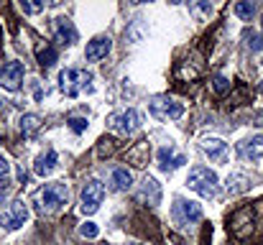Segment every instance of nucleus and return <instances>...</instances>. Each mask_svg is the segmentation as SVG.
Returning <instances> with one entry per match:
<instances>
[{
  "mask_svg": "<svg viewBox=\"0 0 263 245\" xmlns=\"http://www.w3.org/2000/svg\"><path fill=\"white\" fill-rule=\"evenodd\" d=\"M217 184H220L217 174L212 168H207V166H194L189 171V176H186V186L192 192H197L199 197H204V199L217 197Z\"/></svg>",
  "mask_w": 263,
  "mask_h": 245,
  "instance_id": "obj_1",
  "label": "nucleus"
},
{
  "mask_svg": "<svg viewBox=\"0 0 263 245\" xmlns=\"http://www.w3.org/2000/svg\"><path fill=\"white\" fill-rule=\"evenodd\" d=\"M59 89L67 97H80L82 92H92V74L87 69H64L59 74Z\"/></svg>",
  "mask_w": 263,
  "mask_h": 245,
  "instance_id": "obj_2",
  "label": "nucleus"
},
{
  "mask_svg": "<svg viewBox=\"0 0 263 245\" xmlns=\"http://www.w3.org/2000/svg\"><path fill=\"white\" fill-rule=\"evenodd\" d=\"M36 199H39L41 210L54 212V210H59L62 204H67V199H69V186H67L64 181H51V184H44V186L39 189Z\"/></svg>",
  "mask_w": 263,
  "mask_h": 245,
  "instance_id": "obj_3",
  "label": "nucleus"
},
{
  "mask_svg": "<svg viewBox=\"0 0 263 245\" xmlns=\"http://www.w3.org/2000/svg\"><path fill=\"white\" fill-rule=\"evenodd\" d=\"M107 125H110L115 133H120V136H130V133H136V130L141 128V115H138V110L128 107V110H123V112L110 115V118H107Z\"/></svg>",
  "mask_w": 263,
  "mask_h": 245,
  "instance_id": "obj_4",
  "label": "nucleus"
},
{
  "mask_svg": "<svg viewBox=\"0 0 263 245\" xmlns=\"http://www.w3.org/2000/svg\"><path fill=\"white\" fill-rule=\"evenodd\" d=\"M102 199H105V186H102V181H100V179H89L87 184L82 186V194H80L82 212H85V215L97 212L100 204H102Z\"/></svg>",
  "mask_w": 263,
  "mask_h": 245,
  "instance_id": "obj_5",
  "label": "nucleus"
},
{
  "mask_svg": "<svg viewBox=\"0 0 263 245\" xmlns=\"http://www.w3.org/2000/svg\"><path fill=\"white\" fill-rule=\"evenodd\" d=\"M151 115L159 120H179L184 115V105L174 97H154L151 100Z\"/></svg>",
  "mask_w": 263,
  "mask_h": 245,
  "instance_id": "obj_6",
  "label": "nucleus"
},
{
  "mask_svg": "<svg viewBox=\"0 0 263 245\" xmlns=\"http://www.w3.org/2000/svg\"><path fill=\"white\" fill-rule=\"evenodd\" d=\"M172 215H174L176 225H192V222H199L202 220V207L192 199H181L176 197L174 207H172Z\"/></svg>",
  "mask_w": 263,
  "mask_h": 245,
  "instance_id": "obj_7",
  "label": "nucleus"
},
{
  "mask_svg": "<svg viewBox=\"0 0 263 245\" xmlns=\"http://www.w3.org/2000/svg\"><path fill=\"white\" fill-rule=\"evenodd\" d=\"M23 84V64L21 62H8L0 69V87H5L8 92H18Z\"/></svg>",
  "mask_w": 263,
  "mask_h": 245,
  "instance_id": "obj_8",
  "label": "nucleus"
},
{
  "mask_svg": "<svg viewBox=\"0 0 263 245\" xmlns=\"http://www.w3.org/2000/svg\"><path fill=\"white\" fill-rule=\"evenodd\" d=\"M26 220H28V207H26L23 199H15L3 215V228L5 230H18L21 225H26Z\"/></svg>",
  "mask_w": 263,
  "mask_h": 245,
  "instance_id": "obj_9",
  "label": "nucleus"
},
{
  "mask_svg": "<svg viewBox=\"0 0 263 245\" xmlns=\"http://www.w3.org/2000/svg\"><path fill=\"white\" fill-rule=\"evenodd\" d=\"M184 163H186V156H184L181 151H176V146L159 148V168H161L164 174H172V171H176V168L184 166Z\"/></svg>",
  "mask_w": 263,
  "mask_h": 245,
  "instance_id": "obj_10",
  "label": "nucleus"
},
{
  "mask_svg": "<svg viewBox=\"0 0 263 245\" xmlns=\"http://www.w3.org/2000/svg\"><path fill=\"white\" fill-rule=\"evenodd\" d=\"M238 156L243 161H258L263 159V136H251L238 143Z\"/></svg>",
  "mask_w": 263,
  "mask_h": 245,
  "instance_id": "obj_11",
  "label": "nucleus"
},
{
  "mask_svg": "<svg viewBox=\"0 0 263 245\" xmlns=\"http://www.w3.org/2000/svg\"><path fill=\"white\" fill-rule=\"evenodd\" d=\"M202 151H204V156H207L210 161H215V163H225L228 156H230L228 143L220 141V138H204V141H202Z\"/></svg>",
  "mask_w": 263,
  "mask_h": 245,
  "instance_id": "obj_12",
  "label": "nucleus"
},
{
  "mask_svg": "<svg viewBox=\"0 0 263 245\" xmlns=\"http://www.w3.org/2000/svg\"><path fill=\"white\" fill-rule=\"evenodd\" d=\"M54 39L59 41V44H64V46H72L74 41H77V28H74V23L69 21V18H57L54 21Z\"/></svg>",
  "mask_w": 263,
  "mask_h": 245,
  "instance_id": "obj_13",
  "label": "nucleus"
},
{
  "mask_svg": "<svg viewBox=\"0 0 263 245\" xmlns=\"http://www.w3.org/2000/svg\"><path fill=\"white\" fill-rule=\"evenodd\" d=\"M230 230H233L238 238H246V235L253 230V212H251V207H243V210H238V212L233 215Z\"/></svg>",
  "mask_w": 263,
  "mask_h": 245,
  "instance_id": "obj_14",
  "label": "nucleus"
},
{
  "mask_svg": "<svg viewBox=\"0 0 263 245\" xmlns=\"http://www.w3.org/2000/svg\"><path fill=\"white\" fill-rule=\"evenodd\" d=\"M110 49H112L110 36H97V39H92L87 44L85 56H87V62H100V59H105V56L110 54Z\"/></svg>",
  "mask_w": 263,
  "mask_h": 245,
  "instance_id": "obj_15",
  "label": "nucleus"
},
{
  "mask_svg": "<svg viewBox=\"0 0 263 245\" xmlns=\"http://www.w3.org/2000/svg\"><path fill=\"white\" fill-rule=\"evenodd\" d=\"M57 161H59V156H57V151L54 148H49L46 154H41L36 163H33V171H36V176H49L54 168H57Z\"/></svg>",
  "mask_w": 263,
  "mask_h": 245,
  "instance_id": "obj_16",
  "label": "nucleus"
},
{
  "mask_svg": "<svg viewBox=\"0 0 263 245\" xmlns=\"http://www.w3.org/2000/svg\"><path fill=\"white\" fill-rule=\"evenodd\" d=\"M141 199H143V202H148L151 207H156V204L161 202V184H159L154 176H146L143 189H141Z\"/></svg>",
  "mask_w": 263,
  "mask_h": 245,
  "instance_id": "obj_17",
  "label": "nucleus"
},
{
  "mask_svg": "<svg viewBox=\"0 0 263 245\" xmlns=\"http://www.w3.org/2000/svg\"><path fill=\"white\" fill-rule=\"evenodd\" d=\"M248 189H251V176H248V174L235 171V174L228 176V192H230V194H243V192H248Z\"/></svg>",
  "mask_w": 263,
  "mask_h": 245,
  "instance_id": "obj_18",
  "label": "nucleus"
},
{
  "mask_svg": "<svg viewBox=\"0 0 263 245\" xmlns=\"http://www.w3.org/2000/svg\"><path fill=\"white\" fill-rule=\"evenodd\" d=\"M110 184H112V189H115V192H128V189L133 186V174H130L128 168H115V171H112Z\"/></svg>",
  "mask_w": 263,
  "mask_h": 245,
  "instance_id": "obj_19",
  "label": "nucleus"
},
{
  "mask_svg": "<svg viewBox=\"0 0 263 245\" xmlns=\"http://www.w3.org/2000/svg\"><path fill=\"white\" fill-rule=\"evenodd\" d=\"M39 128H41V118H39V115L28 112V115L21 118V133H23L26 138H33V136L39 133Z\"/></svg>",
  "mask_w": 263,
  "mask_h": 245,
  "instance_id": "obj_20",
  "label": "nucleus"
},
{
  "mask_svg": "<svg viewBox=\"0 0 263 245\" xmlns=\"http://www.w3.org/2000/svg\"><path fill=\"white\" fill-rule=\"evenodd\" d=\"M36 59H39L41 67H54L57 64V49L54 46H41L36 51Z\"/></svg>",
  "mask_w": 263,
  "mask_h": 245,
  "instance_id": "obj_21",
  "label": "nucleus"
},
{
  "mask_svg": "<svg viewBox=\"0 0 263 245\" xmlns=\"http://www.w3.org/2000/svg\"><path fill=\"white\" fill-rule=\"evenodd\" d=\"M148 151H151V148H148V143H138V146H136V148L128 154V156L133 159V163H136V166H146V156H148Z\"/></svg>",
  "mask_w": 263,
  "mask_h": 245,
  "instance_id": "obj_22",
  "label": "nucleus"
},
{
  "mask_svg": "<svg viewBox=\"0 0 263 245\" xmlns=\"http://www.w3.org/2000/svg\"><path fill=\"white\" fill-rule=\"evenodd\" d=\"M235 15L243 21H251L256 15V5L253 3H235Z\"/></svg>",
  "mask_w": 263,
  "mask_h": 245,
  "instance_id": "obj_23",
  "label": "nucleus"
},
{
  "mask_svg": "<svg viewBox=\"0 0 263 245\" xmlns=\"http://www.w3.org/2000/svg\"><path fill=\"white\" fill-rule=\"evenodd\" d=\"M67 125H69V128H72V130H74V133H85V130H87V118H80V115H72V118H69V120H67Z\"/></svg>",
  "mask_w": 263,
  "mask_h": 245,
  "instance_id": "obj_24",
  "label": "nucleus"
},
{
  "mask_svg": "<svg viewBox=\"0 0 263 245\" xmlns=\"http://www.w3.org/2000/svg\"><path fill=\"white\" fill-rule=\"evenodd\" d=\"M212 89H215L217 95H225V92L230 89V80H228V77H222V74H217V77L212 80Z\"/></svg>",
  "mask_w": 263,
  "mask_h": 245,
  "instance_id": "obj_25",
  "label": "nucleus"
},
{
  "mask_svg": "<svg viewBox=\"0 0 263 245\" xmlns=\"http://www.w3.org/2000/svg\"><path fill=\"white\" fill-rule=\"evenodd\" d=\"M80 235H82V238H87V240H95V238L100 235V230H97V225H95V222H85V225H80Z\"/></svg>",
  "mask_w": 263,
  "mask_h": 245,
  "instance_id": "obj_26",
  "label": "nucleus"
},
{
  "mask_svg": "<svg viewBox=\"0 0 263 245\" xmlns=\"http://www.w3.org/2000/svg\"><path fill=\"white\" fill-rule=\"evenodd\" d=\"M246 41H248V49H251V51H261L263 49L261 36H258V33H253V31H251V33H246Z\"/></svg>",
  "mask_w": 263,
  "mask_h": 245,
  "instance_id": "obj_27",
  "label": "nucleus"
},
{
  "mask_svg": "<svg viewBox=\"0 0 263 245\" xmlns=\"http://www.w3.org/2000/svg\"><path fill=\"white\" fill-rule=\"evenodd\" d=\"M8 179H10V161L5 156H0V186L8 184Z\"/></svg>",
  "mask_w": 263,
  "mask_h": 245,
  "instance_id": "obj_28",
  "label": "nucleus"
},
{
  "mask_svg": "<svg viewBox=\"0 0 263 245\" xmlns=\"http://www.w3.org/2000/svg\"><path fill=\"white\" fill-rule=\"evenodd\" d=\"M21 10L33 15V13H41V10H44V5H41V3H28V0H23V3H21Z\"/></svg>",
  "mask_w": 263,
  "mask_h": 245,
  "instance_id": "obj_29",
  "label": "nucleus"
},
{
  "mask_svg": "<svg viewBox=\"0 0 263 245\" xmlns=\"http://www.w3.org/2000/svg\"><path fill=\"white\" fill-rule=\"evenodd\" d=\"M192 10L197 15H212V5L210 3H192Z\"/></svg>",
  "mask_w": 263,
  "mask_h": 245,
  "instance_id": "obj_30",
  "label": "nucleus"
},
{
  "mask_svg": "<svg viewBox=\"0 0 263 245\" xmlns=\"http://www.w3.org/2000/svg\"><path fill=\"white\" fill-rule=\"evenodd\" d=\"M261 92H263V82H261Z\"/></svg>",
  "mask_w": 263,
  "mask_h": 245,
  "instance_id": "obj_31",
  "label": "nucleus"
},
{
  "mask_svg": "<svg viewBox=\"0 0 263 245\" xmlns=\"http://www.w3.org/2000/svg\"><path fill=\"white\" fill-rule=\"evenodd\" d=\"M0 105H3V100H0Z\"/></svg>",
  "mask_w": 263,
  "mask_h": 245,
  "instance_id": "obj_32",
  "label": "nucleus"
}]
</instances>
